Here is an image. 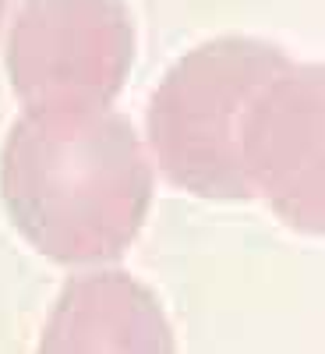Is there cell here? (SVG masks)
<instances>
[{
  "mask_svg": "<svg viewBox=\"0 0 325 354\" xmlns=\"http://www.w3.org/2000/svg\"><path fill=\"white\" fill-rule=\"evenodd\" d=\"M152 174L121 124H21L4 156L14 223L57 262L117 255L145 216Z\"/></svg>",
  "mask_w": 325,
  "mask_h": 354,
  "instance_id": "1",
  "label": "cell"
},
{
  "mask_svg": "<svg viewBox=\"0 0 325 354\" xmlns=\"http://www.w3.org/2000/svg\"><path fill=\"white\" fill-rule=\"evenodd\" d=\"M39 354H173L163 308L124 273L68 283L46 319Z\"/></svg>",
  "mask_w": 325,
  "mask_h": 354,
  "instance_id": "2",
  "label": "cell"
}]
</instances>
